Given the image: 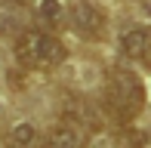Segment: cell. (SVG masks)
Wrapping results in <instances>:
<instances>
[{
  "label": "cell",
  "mask_w": 151,
  "mask_h": 148,
  "mask_svg": "<svg viewBox=\"0 0 151 148\" xmlns=\"http://www.w3.org/2000/svg\"><path fill=\"white\" fill-rule=\"evenodd\" d=\"M105 105L120 124L136 120L145 108V83L129 68H111L105 80Z\"/></svg>",
  "instance_id": "6da1fadb"
},
{
  "label": "cell",
  "mask_w": 151,
  "mask_h": 148,
  "mask_svg": "<svg viewBox=\"0 0 151 148\" xmlns=\"http://www.w3.org/2000/svg\"><path fill=\"white\" fill-rule=\"evenodd\" d=\"M65 56H68L65 43H62L56 34L43 31V28H28L16 40V59L25 68H34V71L59 68V65L65 62Z\"/></svg>",
  "instance_id": "7a4b0ae2"
},
{
  "label": "cell",
  "mask_w": 151,
  "mask_h": 148,
  "mask_svg": "<svg viewBox=\"0 0 151 148\" xmlns=\"http://www.w3.org/2000/svg\"><path fill=\"white\" fill-rule=\"evenodd\" d=\"M105 12L90 0H77L71 6V28L77 31L83 40H102L105 37Z\"/></svg>",
  "instance_id": "3957f363"
},
{
  "label": "cell",
  "mask_w": 151,
  "mask_h": 148,
  "mask_svg": "<svg viewBox=\"0 0 151 148\" xmlns=\"http://www.w3.org/2000/svg\"><path fill=\"white\" fill-rule=\"evenodd\" d=\"M120 52L127 59H151V28H129L120 34Z\"/></svg>",
  "instance_id": "277c9868"
},
{
  "label": "cell",
  "mask_w": 151,
  "mask_h": 148,
  "mask_svg": "<svg viewBox=\"0 0 151 148\" xmlns=\"http://www.w3.org/2000/svg\"><path fill=\"white\" fill-rule=\"evenodd\" d=\"M43 148H83V133L74 124H62L50 133V139L43 142Z\"/></svg>",
  "instance_id": "5b68a950"
},
{
  "label": "cell",
  "mask_w": 151,
  "mask_h": 148,
  "mask_svg": "<svg viewBox=\"0 0 151 148\" xmlns=\"http://www.w3.org/2000/svg\"><path fill=\"white\" fill-rule=\"evenodd\" d=\"M37 142H40V133L31 120L12 124V130H9V145L12 148H37Z\"/></svg>",
  "instance_id": "8992f818"
},
{
  "label": "cell",
  "mask_w": 151,
  "mask_h": 148,
  "mask_svg": "<svg viewBox=\"0 0 151 148\" xmlns=\"http://www.w3.org/2000/svg\"><path fill=\"white\" fill-rule=\"evenodd\" d=\"M37 12L43 22L50 25H62V19H65V6H62V0H40L37 3Z\"/></svg>",
  "instance_id": "52a82bcc"
},
{
  "label": "cell",
  "mask_w": 151,
  "mask_h": 148,
  "mask_svg": "<svg viewBox=\"0 0 151 148\" xmlns=\"http://www.w3.org/2000/svg\"><path fill=\"white\" fill-rule=\"evenodd\" d=\"M9 3H28V0H9Z\"/></svg>",
  "instance_id": "ba28073f"
}]
</instances>
